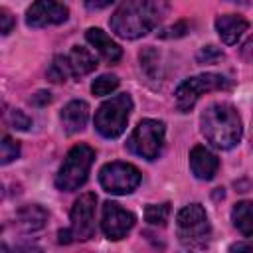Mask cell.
<instances>
[{"label":"cell","instance_id":"obj_1","mask_svg":"<svg viewBox=\"0 0 253 253\" xmlns=\"http://www.w3.org/2000/svg\"><path fill=\"white\" fill-rule=\"evenodd\" d=\"M168 4L150 2V0H134L121 4L111 16V30L125 40H136L146 36L166 14Z\"/></svg>","mask_w":253,"mask_h":253},{"label":"cell","instance_id":"obj_2","mask_svg":"<svg viewBox=\"0 0 253 253\" xmlns=\"http://www.w3.org/2000/svg\"><path fill=\"white\" fill-rule=\"evenodd\" d=\"M202 134L208 142H211L219 150H229L241 140V119L233 105L229 103H213L210 105L200 119Z\"/></svg>","mask_w":253,"mask_h":253},{"label":"cell","instance_id":"obj_3","mask_svg":"<svg viewBox=\"0 0 253 253\" xmlns=\"http://www.w3.org/2000/svg\"><path fill=\"white\" fill-rule=\"evenodd\" d=\"M132 111V99L128 93H121L105 101L95 113V128L105 138H117L125 132Z\"/></svg>","mask_w":253,"mask_h":253},{"label":"cell","instance_id":"obj_4","mask_svg":"<svg viewBox=\"0 0 253 253\" xmlns=\"http://www.w3.org/2000/svg\"><path fill=\"white\" fill-rule=\"evenodd\" d=\"M93 160H95V150L91 146H87V144L73 146L67 152L63 164L55 176V186L63 192H73L79 186H83Z\"/></svg>","mask_w":253,"mask_h":253},{"label":"cell","instance_id":"obj_5","mask_svg":"<svg viewBox=\"0 0 253 253\" xmlns=\"http://www.w3.org/2000/svg\"><path fill=\"white\" fill-rule=\"evenodd\" d=\"M178 237L188 247H206L211 235L208 213L200 204L184 206L176 215Z\"/></svg>","mask_w":253,"mask_h":253},{"label":"cell","instance_id":"obj_6","mask_svg":"<svg viewBox=\"0 0 253 253\" xmlns=\"http://www.w3.org/2000/svg\"><path fill=\"white\" fill-rule=\"evenodd\" d=\"M95 204L97 196L87 192L79 196L71 208V225L59 231V243L85 241L95 233Z\"/></svg>","mask_w":253,"mask_h":253},{"label":"cell","instance_id":"obj_7","mask_svg":"<svg viewBox=\"0 0 253 253\" xmlns=\"http://www.w3.org/2000/svg\"><path fill=\"white\" fill-rule=\"evenodd\" d=\"M229 87H231L229 79L219 75V73L194 75V77H190V79H186L184 83L178 85V89H176V107H178L180 113H188L204 93L221 91V89H229Z\"/></svg>","mask_w":253,"mask_h":253},{"label":"cell","instance_id":"obj_8","mask_svg":"<svg viewBox=\"0 0 253 253\" xmlns=\"http://www.w3.org/2000/svg\"><path fill=\"white\" fill-rule=\"evenodd\" d=\"M162 144H164V123L154 121V119L140 121L126 140L128 150L144 160L158 158Z\"/></svg>","mask_w":253,"mask_h":253},{"label":"cell","instance_id":"obj_9","mask_svg":"<svg viewBox=\"0 0 253 253\" xmlns=\"http://www.w3.org/2000/svg\"><path fill=\"white\" fill-rule=\"evenodd\" d=\"M99 182L105 192L125 196L136 190V186L140 184V172L128 162H109L101 168Z\"/></svg>","mask_w":253,"mask_h":253},{"label":"cell","instance_id":"obj_10","mask_svg":"<svg viewBox=\"0 0 253 253\" xmlns=\"http://www.w3.org/2000/svg\"><path fill=\"white\" fill-rule=\"evenodd\" d=\"M134 225V215L126 210H123L119 204L115 202H105L103 204V211H101V229L103 233L113 239L119 241L123 239L130 227Z\"/></svg>","mask_w":253,"mask_h":253},{"label":"cell","instance_id":"obj_11","mask_svg":"<svg viewBox=\"0 0 253 253\" xmlns=\"http://www.w3.org/2000/svg\"><path fill=\"white\" fill-rule=\"evenodd\" d=\"M67 6L51 0H40L34 2L28 12H26V24L30 28H45V26H55L67 20Z\"/></svg>","mask_w":253,"mask_h":253},{"label":"cell","instance_id":"obj_12","mask_svg":"<svg viewBox=\"0 0 253 253\" xmlns=\"http://www.w3.org/2000/svg\"><path fill=\"white\" fill-rule=\"evenodd\" d=\"M190 168L198 180H211L219 168V160L211 150L198 144L190 152Z\"/></svg>","mask_w":253,"mask_h":253},{"label":"cell","instance_id":"obj_13","mask_svg":"<svg viewBox=\"0 0 253 253\" xmlns=\"http://www.w3.org/2000/svg\"><path fill=\"white\" fill-rule=\"evenodd\" d=\"M85 38H87V42L97 49V53H99L105 61L115 63V61L121 59V55H123L121 45L115 43L101 28H89V30L85 32Z\"/></svg>","mask_w":253,"mask_h":253},{"label":"cell","instance_id":"obj_14","mask_svg":"<svg viewBox=\"0 0 253 253\" xmlns=\"http://www.w3.org/2000/svg\"><path fill=\"white\" fill-rule=\"evenodd\" d=\"M247 28H249L247 20H243L241 16H235V14H223V16L215 18V30H217L221 42L227 45L235 43Z\"/></svg>","mask_w":253,"mask_h":253},{"label":"cell","instance_id":"obj_15","mask_svg":"<svg viewBox=\"0 0 253 253\" xmlns=\"http://www.w3.org/2000/svg\"><path fill=\"white\" fill-rule=\"evenodd\" d=\"M89 119V105L85 101H71L61 111V123L67 134L79 132Z\"/></svg>","mask_w":253,"mask_h":253},{"label":"cell","instance_id":"obj_16","mask_svg":"<svg viewBox=\"0 0 253 253\" xmlns=\"http://www.w3.org/2000/svg\"><path fill=\"white\" fill-rule=\"evenodd\" d=\"M67 61H69L73 77H83L97 67L95 55L87 47H81V45H73V49L67 53Z\"/></svg>","mask_w":253,"mask_h":253},{"label":"cell","instance_id":"obj_17","mask_svg":"<svg viewBox=\"0 0 253 253\" xmlns=\"http://www.w3.org/2000/svg\"><path fill=\"white\" fill-rule=\"evenodd\" d=\"M16 221L22 229L26 231H36V229H42L47 221V211L42 208V206H26L22 208L18 213H16Z\"/></svg>","mask_w":253,"mask_h":253},{"label":"cell","instance_id":"obj_18","mask_svg":"<svg viewBox=\"0 0 253 253\" xmlns=\"http://www.w3.org/2000/svg\"><path fill=\"white\" fill-rule=\"evenodd\" d=\"M231 219L237 231L243 235H253V202H239L231 210Z\"/></svg>","mask_w":253,"mask_h":253},{"label":"cell","instance_id":"obj_19","mask_svg":"<svg viewBox=\"0 0 253 253\" xmlns=\"http://www.w3.org/2000/svg\"><path fill=\"white\" fill-rule=\"evenodd\" d=\"M47 77L53 81V83H61L71 75V67H69V61H67V55H55L49 69H47Z\"/></svg>","mask_w":253,"mask_h":253},{"label":"cell","instance_id":"obj_20","mask_svg":"<svg viewBox=\"0 0 253 253\" xmlns=\"http://www.w3.org/2000/svg\"><path fill=\"white\" fill-rule=\"evenodd\" d=\"M170 217V204H150L144 210V219L150 225H166Z\"/></svg>","mask_w":253,"mask_h":253},{"label":"cell","instance_id":"obj_21","mask_svg":"<svg viewBox=\"0 0 253 253\" xmlns=\"http://www.w3.org/2000/svg\"><path fill=\"white\" fill-rule=\"evenodd\" d=\"M117 87H119V77L117 75H101L93 81L91 91H93V95L103 97V95H111Z\"/></svg>","mask_w":253,"mask_h":253},{"label":"cell","instance_id":"obj_22","mask_svg":"<svg viewBox=\"0 0 253 253\" xmlns=\"http://www.w3.org/2000/svg\"><path fill=\"white\" fill-rule=\"evenodd\" d=\"M18 156H20V144L14 138L4 136L2 138V144H0V162L2 164H10Z\"/></svg>","mask_w":253,"mask_h":253},{"label":"cell","instance_id":"obj_23","mask_svg":"<svg viewBox=\"0 0 253 253\" xmlns=\"http://www.w3.org/2000/svg\"><path fill=\"white\" fill-rule=\"evenodd\" d=\"M6 121H8V125L12 126V128H20V130H26L30 125H32V121H30V117H26L22 111H8L6 113Z\"/></svg>","mask_w":253,"mask_h":253},{"label":"cell","instance_id":"obj_24","mask_svg":"<svg viewBox=\"0 0 253 253\" xmlns=\"http://www.w3.org/2000/svg\"><path fill=\"white\" fill-rule=\"evenodd\" d=\"M223 57V53L219 51V49H215L213 45H208V47H204L202 51H200V55H198V59L204 63H211V61H215V59H221Z\"/></svg>","mask_w":253,"mask_h":253},{"label":"cell","instance_id":"obj_25","mask_svg":"<svg viewBox=\"0 0 253 253\" xmlns=\"http://www.w3.org/2000/svg\"><path fill=\"white\" fill-rule=\"evenodd\" d=\"M12 24H14L12 14H10L6 8H0V30H2V34H4V36H6V34H10Z\"/></svg>","mask_w":253,"mask_h":253},{"label":"cell","instance_id":"obj_26","mask_svg":"<svg viewBox=\"0 0 253 253\" xmlns=\"http://www.w3.org/2000/svg\"><path fill=\"white\" fill-rule=\"evenodd\" d=\"M186 32H188V24H186V22H178L176 26L168 28V30L162 32L160 36H162V38H178V36H184Z\"/></svg>","mask_w":253,"mask_h":253},{"label":"cell","instance_id":"obj_27","mask_svg":"<svg viewBox=\"0 0 253 253\" xmlns=\"http://www.w3.org/2000/svg\"><path fill=\"white\" fill-rule=\"evenodd\" d=\"M229 253H253V243L251 241H241L229 247Z\"/></svg>","mask_w":253,"mask_h":253},{"label":"cell","instance_id":"obj_28","mask_svg":"<svg viewBox=\"0 0 253 253\" xmlns=\"http://www.w3.org/2000/svg\"><path fill=\"white\" fill-rule=\"evenodd\" d=\"M2 253H42L38 247H30V245H22V247H16L14 251L8 249V245H2Z\"/></svg>","mask_w":253,"mask_h":253},{"label":"cell","instance_id":"obj_29","mask_svg":"<svg viewBox=\"0 0 253 253\" xmlns=\"http://www.w3.org/2000/svg\"><path fill=\"white\" fill-rule=\"evenodd\" d=\"M32 103H36V105H45V103H49L51 101V97H49V93H45V91H40L34 99H30Z\"/></svg>","mask_w":253,"mask_h":253},{"label":"cell","instance_id":"obj_30","mask_svg":"<svg viewBox=\"0 0 253 253\" xmlns=\"http://www.w3.org/2000/svg\"><path fill=\"white\" fill-rule=\"evenodd\" d=\"M243 55L253 57V38H249V40L245 42V45H243Z\"/></svg>","mask_w":253,"mask_h":253},{"label":"cell","instance_id":"obj_31","mask_svg":"<svg viewBox=\"0 0 253 253\" xmlns=\"http://www.w3.org/2000/svg\"><path fill=\"white\" fill-rule=\"evenodd\" d=\"M111 2H99V4H93V2H87V8H105L109 6Z\"/></svg>","mask_w":253,"mask_h":253}]
</instances>
